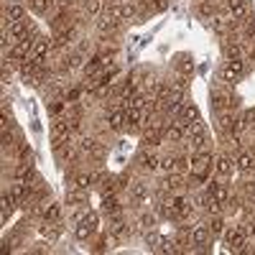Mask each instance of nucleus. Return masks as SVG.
I'll return each instance as SVG.
<instances>
[{"label":"nucleus","instance_id":"f257e3e1","mask_svg":"<svg viewBox=\"0 0 255 255\" xmlns=\"http://www.w3.org/2000/svg\"><path fill=\"white\" fill-rule=\"evenodd\" d=\"M212 153H207V151H199L197 156H191V186H199L204 179H207V174H209V168H212Z\"/></svg>","mask_w":255,"mask_h":255},{"label":"nucleus","instance_id":"f03ea898","mask_svg":"<svg viewBox=\"0 0 255 255\" xmlns=\"http://www.w3.org/2000/svg\"><path fill=\"white\" fill-rule=\"evenodd\" d=\"M51 135H54V138H51V148H54V151H59L64 143H69V140H72V125H69V120H64V118L54 120Z\"/></svg>","mask_w":255,"mask_h":255},{"label":"nucleus","instance_id":"7ed1b4c3","mask_svg":"<svg viewBox=\"0 0 255 255\" xmlns=\"http://www.w3.org/2000/svg\"><path fill=\"white\" fill-rule=\"evenodd\" d=\"M97 230H100V217L95 212H87V217L74 225V235H77V240H90Z\"/></svg>","mask_w":255,"mask_h":255},{"label":"nucleus","instance_id":"20e7f679","mask_svg":"<svg viewBox=\"0 0 255 255\" xmlns=\"http://www.w3.org/2000/svg\"><path fill=\"white\" fill-rule=\"evenodd\" d=\"M33 46H36V38H33V36L18 41V44L10 49V59H13V61H28L31 54H33Z\"/></svg>","mask_w":255,"mask_h":255},{"label":"nucleus","instance_id":"39448f33","mask_svg":"<svg viewBox=\"0 0 255 255\" xmlns=\"http://www.w3.org/2000/svg\"><path fill=\"white\" fill-rule=\"evenodd\" d=\"M102 212H105L110 220H113V217H123V204L118 202L115 191H105V194H102Z\"/></svg>","mask_w":255,"mask_h":255},{"label":"nucleus","instance_id":"423d86ee","mask_svg":"<svg viewBox=\"0 0 255 255\" xmlns=\"http://www.w3.org/2000/svg\"><path fill=\"white\" fill-rule=\"evenodd\" d=\"M51 49H54V41H49L46 36H41V38H36V46H33L31 61H36V64H44Z\"/></svg>","mask_w":255,"mask_h":255},{"label":"nucleus","instance_id":"0eeeda50","mask_svg":"<svg viewBox=\"0 0 255 255\" xmlns=\"http://www.w3.org/2000/svg\"><path fill=\"white\" fill-rule=\"evenodd\" d=\"M13 179H15L18 184H28V186H31V181L36 179V168H33V163H31V161H23L20 166H15Z\"/></svg>","mask_w":255,"mask_h":255},{"label":"nucleus","instance_id":"6e6552de","mask_svg":"<svg viewBox=\"0 0 255 255\" xmlns=\"http://www.w3.org/2000/svg\"><path fill=\"white\" fill-rule=\"evenodd\" d=\"M227 8L232 13V20H238V23H243V20L250 15V3L248 0H230Z\"/></svg>","mask_w":255,"mask_h":255},{"label":"nucleus","instance_id":"1a4fd4ad","mask_svg":"<svg viewBox=\"0 0 255 255\" xmlns=\"http://www.w3.org/2000/svg\"><path fill=\"white\" fill-rule=\"evenodd\" d=\"M163 143V125H158V128H145L143 130V145L145 148H156V145H161Z\"/></svg>","mask_w":255,"mask_h":255},{"label":"nucleus","instance_id":"9d476101","mask_svg":"<svg viewBox=\"0 0 255 255\" xmlns=\"http://www.w3.org/2000/svg\"><path fill=\"white\" fill-rule=\"evenodd\" d=\"M209 240H212L209 227H204V225L191 227V245H194V248H207V245H209Z\"/></svg>","mask_w":255,"mask_h":255},{"label":"nucleus","instance_id":"9b49d317","mask_svg":"<svg viewBox=\"0 0 255 255\" xmlns=\"http://www.w3.org/2000/svg\"><path fill=\"white\" fill-rule=\"evenodd\" d=\"M245 243H248V235H245L243 227H232V230L227 232V245H230V250H243Z\"/></svg>","mask_w":255,"mask_h":255},{"label":"nucleus","instance_id":"f8f14e48","mask_svg":"<svg viewBox=\"0 0 255 255\" xmlns=\"http://www.w3.org/2000/svg\"><path fill=\"white\" fill-rule=\"evenodd\" d=\"M243 69H245L243 59H238V61H227L225 67H222V79H225V82H235V79L243 74Z\"/></svg>","mask_w":255,"mask_h":255},{"label":"nucleus","instance_id":"ddd939ff","mask_svg":"<svg viewBox=\"0 0 255 255\" xmlns=\"http://www.w3.org/2000/svg\"><path fill=\"white\" fill-rule=\"evenodd\" d=\"M184 135H186V133H184V125H181V123H168V125H163V140L179 143Z\"/></svg>","mask_w":255,"mask_h":255},{"label":"nucleus","instance_id":"4468645a","mask_svg":"<svg viewBox=\"0 0 255 255\" xmlns=\"http://www.w3.org/2000/svg\"><path fill=\"white\" fill-rule=\"evenodd\" d=\"M118 23H120V20H118L115 15H110V13H105V15H97V18H95V26H97L100 33H110V31H115Z\"/></svg>","mask_w":255,"mask_h":255},{"label":"nucleus","instance_id":"2eb2a0df","mask_svg":"<svg viewBox=\"0 0 255 255\" xmlns=\"http://www.w3.org/2000/svg\"><path fill=\"white\" fill-rule=\"evenodd\" d=\"M138 163L145 168V171H158L161 168V158L156 153H151V151H140L138 153Z\"/></svg>","mask_w":255,"mask_h":255},{"label":"nucleus","instance_id":"dca6fc26","mask_svg":"<svg viewBox=\"0 0 255 255\" xmlns=\"http://www.w3.org/2000/svg\"><path fill=\"white\" fill-rule=\"evenodd\" d=\"M181 186H184L181 171H168V176L161 181V191H179Z\"/></svg>","mask_w":255,"mask_h":255},{"label":"nucleus","instance_id":"f3484780","mask_svg":"<svg viewBox=\"0 0 255 255\" xmlns=\"http://www.w3.org/2000/svg\"><path fill=\"white\" fill-rule=\"evenodd\" d=\"M110 232L118 238H125V235H130V232H135V227L130 222H125L123 217H113L110 220Z\"/></svg>","mask_w":255,"mask_h":255},{"label":"nucleus","instance_id":"a211bd4d","mask_svg":"<svg viewBox=\"0 0 255 255\" xmlns=\"http://www.w3.org/2000/svg\"><path fill=\"white\" fill-rule=\"evenodd\" d=\"M74 38H77V31H74L72 26L64 28V31H59V33L54 36V49H64V46L74 44Z\"/></svg>","mask_w":255,"mask_h":255},{"label":"nucleus","instance_id":"6ab92c4d","mask_svg":"<svg viewBox=\"0 0 255 255\" xmlns=\"http://www.w3.org/2000/svg\"><path fill=\"white\" fill-rule=\"evenodd\" d=\"M186 108V102H184V92H176L174 90V95L168 97V102H166V110H168V115H181V110Z\"/></svg>","mask_w":255,"mask_h":255},{"label":"nucleus","instance_id":"aec40b11","mask_svg":"<svg viewBox=\"0 0 255 255\" xmlns=\"http://www.w3.org/2000/svg\"><path fill=\"white\" fill-rule=\"evenodd\" d=\"M41 217H44L46 222H56V220L61 217V207H59L54 199H51V202L46 199V202H44V207H41Z\"/></svg>","mask_w":255,"mask_h":255},{"label":"nucleus","instance_id":"412c9836","mask_svg":"<svg viewBox=\"0 0 255 255\" xmlns=\"http://www.w3.org/2000/svg\"><path fill=\"white\" fill-rule=\"evenodd\" d=\"M23 18H26V8H23V5L13 3V5L5 8V26H8V23H18V20H23Z\"/></svg>","mask_w":255,"mask_h":255},{"label":"nucleus","instance_id":"4be33fe9","mask_svg":"<svg viewBox=\"0 0 255 255\" xmlns=\"http://www.w3.org/2000/svg\"><path fill=\"white\" fill-rule=\"evenodd\" d=\"M209 194L215 197L217 202H222V204H230L232 202V194H230V189L225 184H212L209 186Z\"/></svg>","mask_w":255,"mask_h":255},{"label":"nucleus","instance_id":"5701e85b","mask_svg":"<svg viewBox=\"0 0 255 255\" xmlns=\"http://www.w3.org/2000/svg\"><path fill=\"white\" fill-rule=\"evenodd\" d=\"M67 204L69 207H82V204H87V189H69V194H67Z\"/></svg>","mask_w":255,"mask_h":255},{"label":"nucleus","instance_id":"b1692460","mask_svg":"<svg viewBox=\"0 0 255 255\" xmlns=\"http://www.w3.org/2000/svg\"><path fill=\"white\" fill-rule=\"evenodd\" d=\"M232 168H235V161H232L230 156H217V161H215V171H217L220 176H230V174H232Z\"/></svg>","mask_w":255,"mask_h":255},{"label":"nucleus","instance_id":"393cba45","mask_svg":"<svg viewBox=\"0 0 255 255\" xmlns=\"http://www.w3.org/2000/svg\"><path fill=\"white\" fill-rule=\"evenodd\" d=\"M253 166H255V153H250V151L238 153V158H235V168H240V171H250Z\"/></svg>","mask_w":255,"mask_h":255},{"label":"nucleus","instance_id":"a878e982","mask_svg":"<svg viewBox=\"0 0 255 255\" xmlns=\"http://www.w3.org/2000/svg\"><path fill=\"white\" fill-rule=\"evenodd\" d=\"M225 56H227V61L243 59V46L238 44V41H225Z\"/></svg>","mask_w":255,"mask_h":255},{"label":"nucleus","instance_id":"bb28decb","mask_svg":"<svg viewBox=\"0 0 255 255\" xmlns=\"http://www.w3.org/2000/svg\"><path fill=\"white\" fill-rule=\"evenodd\" d=\"M128 191H130V199H135V202H145V197H148V189L143 181H133L128 186Z\"/></svg>","mask_w":255,"mask_h":255},{"label":"nucleus","instance_id":"cd10ccee","mask_svg":"<svg viewBox=\"0 0 255 255\" xmlns=\"http://www.w3.org/2000/svg\"><path fill=\"white\" fill-rule=\"evenodd\" d=\"M123 125H125V113H123V110H110V115H108V128H110V130H120Z\"/></svg>","mask_w":255,"mask_h":255},{"label":"nucleus","instance_id":"c85d7f7f","mask_svg":"<svg viewBox=\"0 0 255 255\" xmlns=\"http://www.w3.org/2000/svg\"><path fill=\"white\" fill-rule=\"evenodd\" d=\"M197 13H199L202 18L212 20V18H215V13H217V3H209V0H202V3L197 5Z\"/></svg>","mask_w":255,"mask_h":255},{"label":"nucleus","instance_id":"c756f323","mask_svg":"<svg viewBox=\"0 0 255 255\" xmlns=\"http://www.w3.org/2000/svg\"><path fill=\"white\" fill-rule=\"evenodd\" d=\"M102 67H105V64H102V59H100V56L90 59L87 64H84V77H97V74L102 72Z\"/></svg>","mask_w":255,"mask_h":255},{"label":"nucleus","instance_id":"7c9ffc66","mask_svg":"<svg viewBox=\"0 0 255 255\" xmlns=\"http://www.w3.org/2000/svg\"><path fill=\"white\" fill-rule=\"evenodd\" d=\"M235 113L232 110H220V128L222 130H232V125H235Z\"/></svg>","mask_w":255,"mask_h":255},{"label":"nucleus","instance_id":"2f4dec72","mask_svg":"<svg viewBox=\"0 0 255 255\" xmlns=\"http://www.w3.org/2000/svg\"><path fill=\"white\" fill-rule=\"evenodd\" d=\"M194 120H199V108L197 105H186L181 110V123H194Z\"/></svg>","mask_w":255,"mask_h":255},{"label":"nucleus","instance_id":"473e14b6","mask_svg":"<svg viewBox=\"0 0 255 255\" xmlns=\"http://www.w3.org/2000/svg\"><path fill=\"white\" fill-rule=\"evenodd\" d=\"M138 225H140V230H153L156 215H153V212H143V215L138 217Z\"/></svg>","mask_w":255,"mask_h":255},{"label":"nucleus","instance_id":"72a5a7b5","mask_svg":"<svg viewBox=\"0 0 255 255\" xmlns=\"http://www.w3.org/2000/svg\"><path fill=\"white\" fill-rule=\"evenodd\" d=\"M191 145H194V151H202V148L207 145V133H204V128L197 133H191Z\"/></svg>","mask_w":255,"mask_h":255},{"label":"nucleus","instance_id":"f704fd0d","mask_svg":"<svg viewBox=\"0 0 255 255\" xmlns=\"http://www.w3.org/2000/svg\"><path fill=\"white\" fill-rule=\"evenodd\" d=\"M51 5H54V0H31V8H33V13H38V15H44Z\"/></svg>","mask_w":255,"mask_h":255},{"label":"nucleus","instance_id":"c9c22d12","mask_svg":"<svg viewBox=\"0 0 255 255\" xmlns=\"http://www.w3.org/2000/svg\"><path fill=\"white\" fill-rule=\"evenodd\" d=\"M92 184H95V176H92V174H79V176L74 179V186H77V189H90Z\"/></svg>","mask_w":255,"mask_h":255},{"label":"nucleus","instance_id":"e433bc0d","mask_svg":"<svg viewBox=\"0 0 255 255\" xmlns=\"http://www.w3.org/2000/svg\"><path fill=\"white\" fill-rule=\"evenodd\" d=\"M179 72H181L184 77H191V74H194V61H191L189 56H184V59L179 61Z\"/></svg>","mask_w":255,"mask_h":255},{"label":"nucleus","instance_id":"4c0bfd02","mask_svg":"<svg viewBox=\"0 0 255 255\" xmlns=\"http://www.w3.org/2000/svg\"><path fill=\"white\" fill-rule=\"evenodd\" d=\"M225 230V220L220 215H212V222H209V232L212 235H220V232Z\"/></svg>","mask_w":255,"mask_h":255},{"label":"nucleus","instance_id":"58836bf2","mask_svg":"<svg viewBox=\"0 0 255 255\" xmlns=\"http://www.w3.org/2000/svg\"><path fill=\"white\" fill-rule=\"evenodd\" d=\"M90 156H92L95 161H102L105 156H108V148H105V145H102V143L97 140V143H95V148H92V151H90Z\"/></svg>","mask_w":255,"mask_h":255},{"label":"nucleus","instance_id":"ea45409f","mask_svg":"<svg viewBox=\"0 0 255 255\" xmlns=\"http://www.w3.org/2000/svg\"><path fill=\"white\" fill-rule=\"evenodd\" d=\"M100 10H102V0H87V15L97 18Z\"/></svg>","mask_w":255,"mask_h":255},{"label":"nucleus","instance_id":"a19ab883","mask_svg":"<svg viewBox=\"0 0 255 255\" xmlns=\"http://www.w3.org/2000/svg\"><path fill=\"white\" fill-rule=\"evenodd\" d=\"M171 87H174L176 92H186V87H189V77H184V74L176 77V79L171 82Z\"/></svg>","mask_w":255,"mask_h":255},{"label":"nucleus","instance_id":"79ce46f5","mask_svg":"<svg viewBox=\"0 0 255 255\" xmlns=\"http://www.w3.org/2000/svg\"><path fill=\"white\" fill-rule=\"evenodd\" d=\"M245 36L253 41L255 38V15H248L245 18Z\"/></svg>","mask_w":255,"mask_h":255},{"label":"nucleus","instance_id":"37998d69","mask_svg":"<svg viewBox=\"0 0 255 255\" xmlns=\"http://www.w3.org/2000/svg\"><path fill=\"white\" fill-rule=\"evenodd\" d=\"M161 168H163V171H176V156L161 158Z\"/></svg>","mask_w":255,"mask_h":255},{"label":"nucleus","instance_id":"c03bdc74","mask_svg":"<svg viewBox=\"0 0 255 255\" xmlns=\"http://www.w3.org/2000/svg\"><path fill=\"white\" fill-rule=\"evenodd\" d=\"M176 245H179L176 240H168V238H163V240H161V250H163V253H179V248H176Z\"/></svg>","mask_w":255,"mask_h":255},{"label":"nucleus","instance_id":"a18cd8bd","mask_svg":"<svg viewBox=\"0 0 255 255\" xmlns=\"http://www.w3.org/2000/svg\"><path fill=\"white\" fill-rule=\"evenodd\" d=\"M148 8H151L153 13L166 10V8H168V0H148Z\"/></svg>","mask_w":255,"mask_h":255},{"label":"nucleus","instance_id":"49530a36","mask_svg":"<svg viewBox=\"0 0 255 255\" xmlns=\"http://www.w3.org/2000/svg\"><path fill=\"white\" fill-rule=\"evenodd\" d=\"M212 26H215V31H217V33H227V28H230L232 23H225L222 18H212Z\"/></svg>","mask_w":255,"mask_h":255},{"label":"nucleus","instance_id":"de8ad7c7","mask_svg":"<svg viewBox=\"0 0 255 255\" xmlns=\"http://www.w3.org/2000/svg\"><path fill=\"white\" fill-rule=\"evenodd\" d=\"M110 92H113V84H102V82H100V87L95 90V97H102V100H105Z\"/></svg>","mask_w":255,"mask_h":255},{"label":"nucleus","instance_id":"09e8293b","mask_svg":"<svg viewBox=\"0 0 255 255\" xmlns=\"http://www.w3.org/2000/svg\"><path fill=\"white\" fill-rule=\"evenodd\" d=\"M18 156L23 158V161H31V145L28 143H20L18 145Z\"/></svg>","mask_w":255,"mask_h":255},{"label":"nucleus","instance_id":"8fccbe9b","mask_svg":"<svg viewBox=\"0 0 255 255\" xmlns=\"http://www.w3.org/2000/svg\"><path fill=\"white\" fill-rule=\"evenodd\" d=\"M41 232H44V238H49V240H56L59 238V227H41Z\"/></svg>","mask_w":255,"mask_h":255},{"label":"nucleus","instance_id":"3c124183","mask_svg":"<svg viewBox=\"0 0 255 255\" xmlns=\"http://www.w3.org/2000/svg\"><path fill=\"white\" fill-rule=\"evenodd\" d=\"M95 143H97L95 138H84V140H82V151H84V153H90L92 148H95Z\"/></svg>","mask_w":255,"mask_h":255},{"label":"nucleus","instance_id":"603ef678","mask_svg":"<svg viewBox=\"0 0 255 255\" xmlns=\"http://www.w3.org/2000/svg\"><path fill=\"white\" fill-rule=\"evenodd\" d=\"M145 243H148V248H156V243H158V235H156V232H148V235H145Z\"/></svg>","mask_w":255,"mask_h":255},{"label":"nucleus","instance_id":"864d4df0","mask_svg":"<svg viewBox=\"0 0 255 255\" xmlns=\"http://www.w3.org/2000/svg\"><path fill=\"white\" fill-rule=\"evenodd\" d=\"M0 125H3V130H8V125H10V118H8V113H3V118H0Z\"/></svg>","mask_w":255,"mask_h":255},{"label":"nucleus","instance_id":"5fc2aeb1","mask_svg":"<svg viewBox=\"0 0 255 255\" xmlns=\"http://www.w3.org/2000/svg\"><path fill=\"white\" fill-rule=\"evenodd\" d=\"M77 97H79V90H69V92H67V100H69V102H74Z\"/></svg>","mask_w":255,"mask_h":255},{"label":"nucleus","instance_id":"6e6d98bb","mask_svg":"<svg viewBox=\"0 0 255 255\" xmlns=\"http://www.w3.org/2000/svg\"><path fill=\"white\" fill-rule=\"evenodd\" d=\"M209 3H217V0H209Z\"/></svg>","mask_w":255,"mask_h":255}]
</instances>
